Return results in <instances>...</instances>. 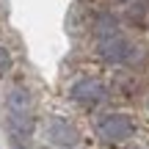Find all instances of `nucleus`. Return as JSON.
<instances>
[{
  "label": "nucleus",
  "mask_w": 149,
  "mask_h": 149,
  "mask_svg": "<svg viewBox=\"0 0 149 149\" xmlns=\"http://www.w3.org/2000/svg\"><path fill=\"white\" fill-rule=\"evenodd\" d=\"M6 116L8 124L17 135H31L33 119H31V94H28L25 86H11L8 94H6Z\"/></svg>",
  "instance_id": "f257e3e1"
},
{
  "label": "nucleus",
  "mask_w": 149,
  "mask_h": 149,
  "mask_svg": "<svg viewBox=\"0 0 149 149\" xmlns=\"http://www.w3.org/2000/svg\"><path fill=\"white\" fill-rule=\"evenodd\" d=\"M97 133L105 141H111V144H122V141H127L135 133V122L127 113H105L97 122Z\"/></svg>",
  "instance_id": "f03ea898"
},
{
  "label": "nucleus",
  "mask_w": 149,
  "mask_h": 149,
  "mask_svg": "<svg viewBox=\"0 0 149 149\" xmlns=\"http://www.w3.org/2000/svg\"><path fill=\"white\" fill-rule=\"evenodd\" d=\"M44 138L50 141L53 146L64 149V146H74L80 141V133L74 130V124L69 119H61V116H50L44 122Z\"/></svg>",
  "instance_id": "7ed1b4c3"
},
{
  "label": "nucleus",
  "mask_w": 149,
  "mask_h": 149,
  "mask_svg": "<svg viewBox=\"0 0 149 149\" xmlns=\"http://www.w3.org/2000/svg\"><path fill=\"white\" fill-rule=\"evenodd\" d=\"M69 97H72V102H77V105H83V108H97L105 100V86H102L100 80H94V77H83V80H77V83H72Z\"/></svg>",
  "instance_id": "20e7f679"
},
{
  "label": "nucleus",
  "mask_w": 149,
  "mask_h": 149,
  "mask_svg": "<svg viewBox=\"0 0 149 149\" xmlns=\"http://www.w3.org/2000/svg\"><path fill=\"white\" fill-rule=\"evenodd\" d=\"M130 50H133V44H130L122 33H116V36H111V39H102L97 53H100V58L105 61V64H127L130 61Z\"/></svg>",
  "instance_id": "39448f33"
},
{
  "label": "nucleus",
  "mask_w": 149,
  "mask_h": 149,
  "mask_svg": "<svg viewBox=\"0 0 149 149\" xmlns=\"http://www.w3.org/2000/svg\"><path fill=\"white\" fill-rule=\"evenodd\" d=\"M119 33V19L113 14H100L97 17V22H94V36L100 39H111V36H116Z\"/></svg>",
  "instance_id": "423d86ee"
},
{
  "label": "nucleus",
  "mask_w": 149,
  "mask_h": 149,
  "mask_svg": "<svg viewBox=\"0 0 149 149\" xmlns=\"http://www.w3.org/2000/svg\"><path fill=\"white\" fill-rule=\"evenodd\" d=\"M8 69H11V55H8V50L0 47V77H3Z\"/></svg>",
  "instance_id": "0eeeda50"
},
{
  "label": "nucleus",
  "mask_w": 149,
  "mask_h": 149,
  "mask_svg": "<svg viewBox=\"0 0 149 149\" xmlns=\"http://www.w3.org/2000/svg\"><path fill=\"white\" fill-rule=\"evenodd\" d=\"M116 3H130V0H116Z\"/></svg>",
  "instance_id": "6e6552de"
},
{
  "label": "nucleus",
  "mask_w": 149,
  "mask_h": 149,
  "mask_svg": "<svg viewBox=\"0 0 149 149\" xmlns=\"http://www.w3.org/2000/svg\"><path fill=\"white\" fill-rule=\"evenodd\" d=\"M44 149H47V146H44ZM50 149H58V146H50Z\"/></svg>",
  "instance_id": "1a4fd4ad"
},
{
  "label": "nucleus",
  "mask_w": 149,
  "mask_h": 149,
  "mask_svg": "<svg viewBox=\"0 0 149 149\" xmlns=\"http://www.w3.org/2000/svg\"><path fill=\"white\" fill-rule=\"evenodd\" d=\"M133 149H141V146H133Z\"/></svg>",
  "instance_id": "9d476101"
},
{
  "label": "nucleus",
  "mask_w": 149,
  "mask_h": 149,
  "mask_svg": "<svg viewBox=\"0 0 149 149\" xmlns=\"http://www.w3.org/2000/svg\"><path fill=\"white\" fill-rule=\"evenodd\" d=\"M146 108H149V102H146Z\"/></svg>",
  "instance_id": "9b49d317"
}]
</instances>
